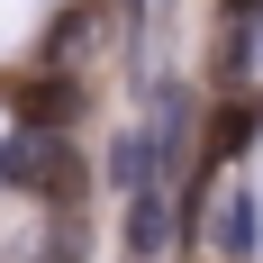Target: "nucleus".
Masks as SVG:
<instances>
[{
  "label": "nucleus",
  "mask_w": 263,
  "mask_h": 263,
  "mask_svg": "<svg viewBox=\"0 0 263 263\" xmlns=\"http://www.w3.org/2000/svg\"><path fill=\"white\" fill-rule=\"evenodd\" d=\"M73 182H82V163H73V145H64V136H46V127H9V136H0V191L64 200Z\"/></svg>",
  "instance_id": "obj_1"
},
{
  "label": "nucleus",
  "mask_w": 263,
  "mask_h": 263,
  "mask_svg": "<svg viewBox=\"0 0 263 263\" xmlns=\"http://www.w3.org/2000/svg\"><path fill=\"white\" fill-rule=\"evenodd\" d=\"M218 254H254V191H227V200H218Z\"/></svg>",
  "instance_id": "obj_3"
},
{
  "label": "nucleus",
  "mask_w": 263,
  "mask_h": 263,
  "mask_svg": "<svg viewBox=\"0 0 263 263\" xmlns=\"http://www.w3.org/2000/svg\"><path fill=\"white\" fill-rule=\"evenodd\" d=\"M91 36H100V9H64L54 36H46V54H54V64H73V54H91Z\"/></svg>",
  "instance_id": "obj_4"
},
{
  "label": "nucleus",
  "mask_w": 263,
  "mask_h": 263,
  "mask_svg": "<svg viewBox=\"0 0 263 263\" xmlns=\"http://www.w3.org/2000/svg\"><path fill=\"white\" fill-rule=\"evenodd\" d=\"M163 245H173V191L145 182V191H127V254H136V263H155Z\"/></svg>",
  "instance_id": "obj_2"
}]
</instances>
